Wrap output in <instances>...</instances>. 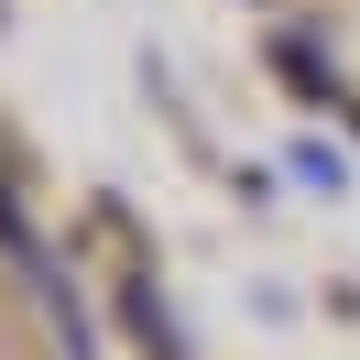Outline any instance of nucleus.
Returning <instances> with one entry per match:
<instances>
[{"label":"nucleus","mask_w":360,"mask_h":360,"mask_svg":"<svg viewBox=\"0 0 360 360\" xmlns=\"http://www.w3.org/2000/svg\"><path fill=\"white\" fill-rule=\"evenodd\" d=\"M0 251H11V262H22L33 284H44V316H55V338H66V349L88 360V338H77V306H66V284L44 273V251H33V229H22V207H11V197H0Z\"/></svg>","instance_id":"obj_1"}]
</instances>
